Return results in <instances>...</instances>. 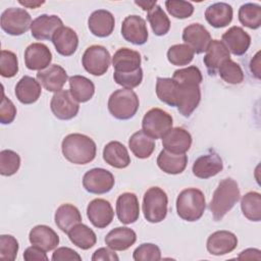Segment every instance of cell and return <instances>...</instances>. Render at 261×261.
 Masks as SVG:
<instances>
[{"mask_svg": "<svg viewBox=\"0 0 261 261\" xmlns=\"http://www.w3.org/2000/svg\"><path fill=\"white\" fill-rule=\"evenodd\" d=\"M19 245L17 240L11 234L0 236V259L13 261L17 256Z\"/></svg>", "mask_w": 261, "mask_h": 261, "instance_id": "7dc6e473", "label": "cell"}, {"mask_svg": "<svg viewBox=\"0 0 261 261\" xmlns=\"http://www.w3.org/2000/svg\"><path fill=\"white\" fill-rule=\"evenodd\" d=\"M260 250L258 249H247L243 252H241V254L238 256V259H257L260 260L261 256H260Z\"/></svg>", "mask_w": 261, "mask_h": 261, "instance_id": "11a10c76", "label": "cell"}, {"mask_svg": "<svg viewBox=\"0 0 261 261\" xmlns=\"http://www.w3.org/2000/svg\"><path fill=\"white\" fill-rule=\"evenodd\" d=\"M50 109L54 116L61 120H69L76 116L80 104L71 96L68 90H61L54 93L50 101Z\"/></svg>", "mask_w": 261, "mask_h": 261, "instance_id": "30bf717a", "label": "cell"}, {"mask_svg": "<svg viewBox=\"0 0 261 261\" xmlns=\"http://www.w3.org/2000/svg\"><path fill=\"white\" fill-rule=\"evenodd\" d=\"M172 116L160 108H152L147 111L142 120V129L152 139H162V137L172 128Z\"/></svg>", "mask_w": 261, "mask_h": 261, "instance_id": "8992f818", "label": "cell"}, {"mask_svg": "<svg viewBox=\"0 0 261 261\" xmlns=\"http://www.w3.org/2000/svg\"><path fill=\"white\" fill-rule=\"evenodd\" d=\"M203 62L210 75H215L219 66L226 60L230 59V53L225 45L219 40H211Z\"/></svg>", "mask_w": 261, "mask_h": 261, "instance_id": "d4e9b609", "label": "cell"}, {"mask_svg": "<svg viewBox=\"0 0 261 261\" xmlns=\"http://www.w3.org/2000/svg\"><path fill=\"white\" fill-rule=\"evenodd\" d=\"M201 101V89L199 85H179L177 92L176 107L178 112L189 117L198 107Z\"/></svg>", "mask_w": 261, "mask_h": 261, "instance_id": "ac0fdd59", "label": "cell"}, {"mask_svg": "<svg viewBox=\"0 0 261 261\" xmlns=\"http://www.w3.org/2000/svg\"><path fill=\"white\" fill-rule=\"evenodd\" d=\"M121 35L134 45H144L149 38L146 20L136 14L126 16L121 23Z\"/></svg>", "mask_w": 261, "mask_h": 261, "instance_id": "8fae6325", "label": "cell"}, {"mask_svg": "<svg viewBox=\"0 0 261 261\" xmlns=\"http://www.w3.org/2000/svg\"><path fill=\"white\" fill-rule=\"evenodd\" d=\"M16 116V107L13 102L7 98L3 92L1 106H0V122L2 124L11 123Z\"/></svg>", "mask_w": 261, "mask_h": 261, "instance_id": "f907efd6", "label": "cell"}, {"mask_svg": "<svg viewBox=\"0 0 261 261\" xmlns=\"http://www.w3.org/2000/svg\"><path fill=\"white\" fill-rule=\"evenodd\" d=\"M241 193L238 182L230 178L222 179L215 189L209 203V210L215 221L221 220L240 200Z\"/></svg>", "mask_w": 261, "mask_h": 261, "instance_id": "7a4b0ae2", "label": "cell"}, {"mask_svg": "<svg viewBox=\"0 0 261 261\" xmlns=\"http://www.w3.org/2000/svg\"><path fill=\"white\" fill-rule=\"evenodd\" d=\"M205 209L206 199L204 193L199 189H185L176 198V212L182 220L197 221L203 216Z\"/></svg>", "mask_w": 261, "mask_h": 261, "instance_id": "3957f363", "label": "cell"}, {"mask_svg": "<svg viewBox=\"0 0 261 261\" xmlns=\"http://www.w3.org/2000/svg\"><path fill=\"white\" fill-rule=\"evenodd\" d=\"M112 66L116 72H132L141 67V54L129 48H119L112 57Z\"/></svg>", "mask_w": 261, "mask_h": 261, "instance_id": "4316f807", "label": "cell"}, {"mask_svg": "<svg viewBox=\"0 0 261 261\" xmlns=\"http://www.w3.org/2000/svg\"><path fill=\"white\" fill-rule=\"evenodd\" d=\"M116 215L123 224L135 223L140 216V205L135 193L125 192L116 200Z\"/></svg>", "mask_w": 261, "mask_h": 261, "instance_id": "9a60e30c", "label": "cell"}, {"mask_svg": "<svg viewBox=\"0 0 261 261\" xmlns=\"http://www.w3.org/2000/svg\"><path fill=\"white\" fill-rule=\"evenodd\" d=\"M241 209L243 215L251 220L258 222L261 220V195L258 192H248L241 199Z\"/></svg>", "mask_w": 261, "mask_h": 261, "instance_id": "74e56055", "label": "cell"}, {"mask_svg": "<svg viewBox=\"0 0 261 261\" xmlns=\"http://www.w3.org/2000/svg\"><path fill=\"white\" fill-rule=\"evenodd\" d=\"M135 4L140 6L143 10L149 11L157 4V1H135Z\"/></svg>", "mask_w": 261, "mask_h": 261, "instance_id": "6f0895ef", "label": "cell"}, {"mask_svg": "<svg viewBox=\"0 0 261 261\" xmlns=\"http://www.w3.org/2000/svg\"><path fill=\"white\" fill-rule=\"evenodd\" d=\"M29 241L33 246L45 252L54 250L59 244V237L56 231L48 225L39 224L34 226L29 233Z\"/></svg>", "mask_w": 261, "mask_h": 261, "instance_id": "484cf974", "label": "cell"}, {"mask_svg": "<svg viewBox=\"0 0 261 261\" xmlns=\"http://www.w3.org/2000/svg\"><path fill=\"white\" fill-rule=\"evenodd\" d=\"M67 79L66 70L58 64H51L37 73L38 82L48 92L56 93L61 91L67 82Z\"/></svg>", "mask_w": 261, "mask_h": 261, "instance_id": "44dd1931", "label": "cell"}, {"mask_svg": "<svg viewBox=\"0 0 261 261\" xmlns=\"http://www.w3.org/2000/svg\"><path fill=\"white\" fill-rule=\"evenodd\" d=\"M15 96L17 100L25 105L33 104L38 101L41 96V84L33 76H22L15 86Z\"/></svg>", "mask_w": 261, "mask_h": 261, "instance_id": "4dcf8cb0", "label": "cell"}, {"mask_svg": "<svg viewBox=\"0 0 261 261\" xmlns=\"http://www.w3.org/2000/svg\"><path fill=\"white\" fill-rule=\"evenodd\" d=\"M52 53L43 43H32L24 51V63L30 70H43L51 65Z\"/></svg>", "mask_w": 261, "mask_h": 261, "instance_id": "e0dca14e", "label": "cell"}, {"mask_svg": "<svg viewBox=\"0 0 261 261\" xmlns=\"http://www.w3.org/2000/svg\"><path fill=\"white\" fill-rule=\"evenodd\" d=\"M140 106L139 97L132 89H118L108 99L110 114L119 120H127L135 116Z\"/></svg>", "mask_w": 261, "mask_h": 261, "instance_id": "277c9868", "label": "cell"}, {"mask_svg": "<svg viewBox=\"0 0 261 261\" xmlns=\"http://www.w3.org/2000/svg\"><path fill=\"white\" fill-rule=\"evenodd\" d=\"M87 216L95 227L105 228L112 222L114 211L109 201L97 198L88 204Z\"/></svg>", "mask_w": 261, "mask_h": 261, "instance_id": "4fadbf2b", "label": "cell"}, {"mask_svg": "<svg viewBox=\"0 0 261 261\" xmlns=\"http://www.w3.org/2000/svg\"><path fill=\"white\" fill-rule=\"evenodd\" d=\"M156 95L158 99L171 106L175 107L177 102L178 84L171 77H157L156 80Z\"/></svg>", "mask_w": 261, "mask_h": 261, "instance_id": "8d00e7d4", "label": "cell"}, {"mask_svg": "<svg viewBox=\"0 0 261 261\" xmlns=\"http://www.w3.org/2000/svg\"><path fill=\"white\" fill-rule=\"evenodd\" d=\"M32 17L30 13L18 7H10L5 9L0 18L1 29L10 36H20L27 33L32 25Z\"/></svg>", "mask_w": 261, "mask_h": 261, "instance_id": "52a82bcc", "label": "cell"}, {"mask_svg": "<svg viewBox=\"0 0 261 261\" xmlns=\"http://www.w3.org/2000/svg\"><path fill=\"white\" fill-rule=\"evenodd\" d=\"M232 7L225 2L213 3L205 10V18L207 22L215 29H221L228 25L232 20Z\"/></svg>", "mask_w": 261, "mask_h": 261, "instance_id": "f546056e", "label": "cell"}, {"mask_svg": "<svg viewBox=\"0 0 261 261\" xmlns=\"http://www.w3.org/2000/svg\"><path fill=\"white\" fill-rule=\"evenodd\" d=\"M238 246L237 236L228 230H217L211 233L206 243L207 251L214 256H222L232 252Z\"/></svg>", "mask_w": 261, "mask_h": 261, "instance_id": "2e32d148", "label": "cell"}, {"mask_svg": "<svg viewBox=\"0 0 261 261\" xmlns=\"http://www.w3.org/2000/svg\"><path fill=\"white\" fill-rule=\"evenodd\" d=\"M172 79L179 85H200L203 81L201 70L195 65L176 69Z\"/></svg>", "mask_w": 261, "mask_h": 261, "instance_id": "ee69618b", "label": "cell"}, {"mask_svg": "<svg viewBox=\"0 0 261 261\" xmlns=\"http://www.w3.org/2000/svg\"><path fill=\"white\" fill-rule=\"evenodd\" d=\"M240 22L251 29L257 30L261 25V6L256 3H245L239 9Z\"/></svg>", "mask_w": 261, "mask_h": 261, "instance_id": "f35d334b", "label": "cell"}, {"mask_svg": "<svg viewBox=\"0 0 261 261\" xmlns=\"http://www.w3.org/2000/svg\"><path fill=\"white\" fill-rule=\"evenodd\" d=\"M70 242L82 250H89L96 245L97 237L92 228L84 223H77L67 232Z\"/></svg>", "mask_w": 261, "mask_h": 261, "instance_id": "d590c367", "label": "cell"}, {"mask_svg": "<svg viewBox=\"0 0 261 261\" xmlns=\"http://www.w3.org/2000/svg\"><path fill=\"white\" fill-rule=\"evenodd\" d=\"M195 52L187 44H175L169 47L167 51V59L172 65H188L194 59Z\"/></svg>", "mask_w": 261, "mask_h": 261, "instance_id": "60d3db41", "label": "cell"}, {"mask_svg": "<svg viewBox=\"0 0 261 261\" xmlns=\"http://www.w3.org/2000/svg\"><path fill=\"white\" fill-rule=\"evenodd\" d=\"M51 259L53 261H72V260H77L81 261L82 260V256L74 251L73 249H70L68 247H60L57 248L54 253L52 254Z\"/></svg>", "mask_w": 261, "mask_h": 261, "instance_id": "816d5d0a", "label": "cell"}, {"mask_svg": "<svg viewBox=\"0 0 261 261\" xmlns=\"http://www.w3.org/2000/svg\"><path fill=\"white\" fill-rule=\"evenodd\" d=\"M62 25L63 22L59 16L41 14L33 20L31 34L36 40H51L54 33Z\"/></svg>", "mask_w": 261, "mask_h": 261, "instance_id": "603a6c76", "label": "cell"}, {"mask_svg": "<svg viewBox=\"0 0 261 261\" xmlns=\"http://www.w3.org/2000/svg\"><path fill=\"white\" fill-rule=\"evenodd\" d=\"M54 220L57 227L67 233L70 228L82 222V214L74 205L65 203L56 209Z\"/></svg>", "mask_w": 261, "mask_h": 261, "instance_id": "1f68e13d", "label": "cell"}, {"mask_svg": "<svg viewBox=\"0 0 261 261\" xmlns=\"http://www.w3.org/2000/svg\"><path fill=\"white\" fill-rule=\"evenodd\" d=\"M114 27V16L106 9L95 10L88 18V28L90 32L98 38L109 37L112 34Z\"/></svg>", "mask_w": 261, "mask_h": 261, "instance_id": "7402d4cb", "label": "cell"}, {"mask_svg": "<svg viewBox=\"0 0 261 261\" xmlns=\"http://www.w3.org/2000/svg\"><path fill=\"white\" fill-rule=\"evenodd\" d=\"M219 76L227 84L239 85L244 81V71L239 63L228 59L224 61L217 70Z\"/></svg>", "mask_w": 261, "mask_h": 261, "instance_id": "b9f144b4", "label": "cell"}, {"mask_svg": "<svg viewBox=\"0 0 261 261\" xmlns=\"http://www.w3.org/2000/svg\"><path fill=\"white\" fill-rule=\"evenodd\" d=\"M23 259L27 261H34V260H48V256L46 255L45 251L42 249L33 246L29 247L23 252Z\"/></svg>", "mask_w": 261, "mask_h": 261, "instance_id": "db71d44e", "label": "cell"}, {"mask_svg": "<svg viewBox=\"0 0 261 261\" xmlns=\"http://www.w3.org/2000/svg\"><path fill=\"white\" fill-rule=\"evenodd\" d=\"M133 258L136 261H158L161 259V251L155 244L144 243L136 248Z\"/></svg>", "mask_w": 261, "mask_h": 261, "instance_id": "c3c4849f", "label": "cell"}, {"mask_svg": "<svg viewBox=\"0 0 261 261\" xmlns=\"http://www.w3.org/2000/svg\"><path fill=\"white\" fill-rule=\"evenodd\" d=\"M223 169V162L220 156L213 150L198 157L193 164L192 171L196 177L206 179L215 176Z\"/></svg>", "mask_w": 261, "mask_h": 261, "instance_id": "7c38bea8", "label": "cell"}, {"mask_svg": "<svg viewBox=\"0 0 261 261\" xmlns=\"http://www.w3.org/2000/svg\"><path fill=\"white\" fill-rule=\"evenodd\" d=\"M114 175L107 169L96 167L87 171L83 176V187L91 194L102 195L114 187Z\"/></svg>", "mask_w": 261, "mask_h": 261, "instance_id": "9c48e42d", "label": "cell"}, {"mask_svg": "<svg viewBox=\"0 0 261 261\" xmlns=\"http://www.w3.org/2000/svg\"><path fill=\"white\" fill-rule=\"evenodd\" d=\"M110 53L102 45H92L88 47L82 57V64L85 70L95 76L106 73L110 66Z\"/></svg>", "mask_w": 261, "mask_h": 261, "instance_id": "ba28073f", "label": "cell"}, {"mask_svg": "<svg viewBox=\"0 0 261 261\" xmlns=\"http://www.w3.org/2000/svg\"><path fill=\"white\" fill-rule=\"evenodd\" d=\"M251 72L255 75V77L260 79V52H257L256 55L250 62Z\"/></svg>", "mask_w": 261, "mask_h": 261, "instance_id": "9f6ffc18", "label": "cell"}, {"mask_svg": "<svg viewBox=\"0 0 261 261\" xmlns=\"http://www.w3.org/2000/svg\"><path fill=\"white\" fill-rule=\"evenodd\" d=\"M61 151L64 158L70 163L84 165L95 159L97 146L92 138L74 133L67 135L62 140Z\"/></svg>", "mask_w": 261, "mask_h": 261, "instance_id": "6da1fadb", "label": "cell"}, {"mask_svg": "<svg viewBox=\"0 0 261 261\" xmlns=\"http://www.w3.org/2000/svg\"><path fill=\"white\" fill-rule=\"evenodd\" d=\"M18 72V60L14 52L2 50L0 57V74L3 77H13Z\"/></svg>", "mask_w": 261, "mask_h": 261, "instance_id": "f6af8a7d", "label": "cell"}, {"mask_svg": "<svg viewBox=\"0 0 261 261\" xmlns=\"http://www.w3.org/2000/svg\"><path fill=\"white\" fill-rule=\"evenodd\" d=\"M114 82L125 88V89H134L141 85L143 81V69L140 67L139 69L132 72H116L113 73Z\"/></svg>", "mask_w": 261, "mask_h": 261, "instance_id": "681fc988", "label": "cell"}, {"mask_svg": "<svg viewBox=\"0 0 261 261\" xmlns=\"http://www.w3.org/2000/svg\"><path fill=\"white\" fill-rule=\"evenodd\" d=\"M143 213L148 222L158 223L165 219L168 210V197L159 187L149 188L143 197Z\"/></svg>", "mask_w": 261, "mask_h": 261, "instance_id": "5b68a950", "label": "cell"}, {"mask_svg": "<svg viewBox=\"0 0 261 261\" xmlns=\"http://www.w3.org/2000/svg\"><path fill=\"white\" fill-rule=\"evenodd\" d=\"M105 244L114 251H124L130 248L137 241V233L126 226H118L111 229L105 237Z\"/></svg>", "mask_w": 261, "mask_h": 261, "instance_id": "83f0119b", "label": "cell"}, {"mask_svg": "<svg viewBox=\"0 0 261 261\" xmlns=\"http://www.w3.org/2000/svg\"><path fill=\"white\" fill-rule=\"evenodd\" d=\"M20 167V157L13 150L5 149L0 152V174L11 176L15 174Z\"/></svg>", "mask_w": 261, "mask_h": 261, "instance_id": "7bdbcfd3", "label": "cell"}, {"mask_svg": "<svg viewBox=\"0 0 261 261\" xmlns=\"http://www.w3.org/2000/svg\"><path fill=\"white\" fill-rule=\"evenodd\" d=\"M68 83L69 92L79 103L88 102L95 94L94 83L84 75H72L68 79Z\"/></svg>", "mask_w": 261, "mask_h": 261, "instance_id": "836d02e7", "label": "cell"}, {"mask_svg": "<svg viewBox=\"0 0 261 261\" xmlns=\"http://www.w3.org/2000/svg\"><path fill=\"white\" fill-rule=\"evenodd\" d=\"M192 145V136L184 127H172L162 137L164 150L174 154H185Z\"/></svg>", "mask_w": 261, "mask_h": 261, "instance_id": "d6986e66", "label": "cell"}, {"mask_svg": "<svg viewBox=\"0 0 261 261\" xmlns=\"http://www.w3.org/2000/svg\"><path fill=\"white\" fill-rule=\"evenodd\" d=\"M18 3H19L20 5H22V6H24V7H29V8L34 9V8H37V7L41 6V5H43V4L45 3V1H37V0L32 1V0H24V1H18Z\"/></svg>", "mask_w": 261, "mask_h": 261, "instance_id": "680465c9", "label": "cell"}, {"mask_svg": "<svg viewBox=\"0 0 261 261\" xmlns=\"http://www.w3.org/2000/svg\"><path fill=\"white\" fill-rule=\"evenodd\" d=\"M51 41L57 53L62 56H71L79 46V37L75 31L64 25L54 33Z\"/></svg>", "mask_w": 261, "mask_h": 261, "instance_id": "cb8c5ba5", "label": "cell"}, {"mask_svg": "<svg viewBox=\"0 0 261 261\" xmlns=\"http://www.w3.org/2000/svg\"><path fill=\"white\" fill-rule=\"evenodd\" d=\"M182 41L196 54L205 52L211 42V35L201 23H191L182 31Z\"/></svg>", "mask_w": 261, "mask_h": 261, "instance_id": "5bb4252c", "label": "cell"}, {"mask_svg": "<svg viewBox=\"0 0 261 261\" xmlns=\"http://www.w3.org/2000/svg\"><path fill=\"white\" fill-rule=\"evenodd\" d=\"M128 147L139 159L149 158L155 150V141L143 129L133 134L128 140Z\"/></svg>", "mask_w": 261, "mask_h": 261, "instance_id": "e575fe53", "label": "cell"}, {"mask_svg": "<svg viewBox=\"0 0 261 261\" xmlns=\"http://www.w3.org/2000/svg\"><path fill=\"white\" fill-rule=\"evenodd\" d=\"M147 19L151 25L153 33L158 36L166 35L170 30V20L164 10L159 6L155 5L147 13Z\"/></svg>", "mask_w": 261, "mask_h": 261, "instance_id": "ab89813d", "label": "cell"}, {"mask_svg": "<svg viewBox=\"0 0 261 261\" xmlns=\"http://www.w3.org/2000/svg\"><path fill=\"white\" fill-rule=\"evenodd\" d=\"M165 7L171 16L179 19L189 18L194 13V6L188 1L167 0L165 1Z\"/></svg>", "mask_w": 261, "mask_h": 261, "instance_id": "bcb514c9", "label": "cell"}, {"mask_svg": "<svg viewBox=\"0 0 261 261\" xmlns=\"http://www.w3.org/2000/svg\"><path fill=\"white\" fill-rule=\"evenodd\" d=\"M103 159L107 164L118 169L125 168L130 164V157L126 147L118 141H111L105 145Z\"/></svg>", "mask_w": 261, "mask_h": 261, "instance_id": "f1b7e54d", "label": "cell"}, {"mask_svg": "<svg viewBox=\"0 0 261 261\" xmlns=\"http://www.w3.org/2000/svg\"><path fill=\"white\" fill-rule=\"evenodd\" d=\"M93 261H99V260H110V261H118L119 257L114 252V250L108 248H99L96 250L92 256Z\"/></svg>", "mask_w": 261, "mask_h": 261, "instance_id": "f5cc1de1", "label": "cell"}, {"mask_svg": "<svg viewBox=\"0 0 261 261\" xmlns=\"http://www.w3.org/2000/svg\"><path fill=\"white\" fill-rule=\"evenodd\" d=\"M188 164V156L185 154H174L166 150L160 151L157 157L158 167L167 174L181 173Z\"/></svg>", "mask_w": 261, "mask_h": 261, "instance_id": "d6a6232c", "label": "cell"}, {"mask_svg": "<svg viewBox=\"0 0 261 261\" xmlns=\"http://www.w3.org/2000/svg\"><path fill=\"white\" fill-rule=\"evenodd\" d=\"M221 39V42L225 45L229 53L236 56L244 55L251 45V36L243 28L238 25L229 28L222 35Z\"/></svg>", "mask_w": 261, "mask_h": 261, "instance_id": "ffe728a7", "label": "cell"}]
</instances>
